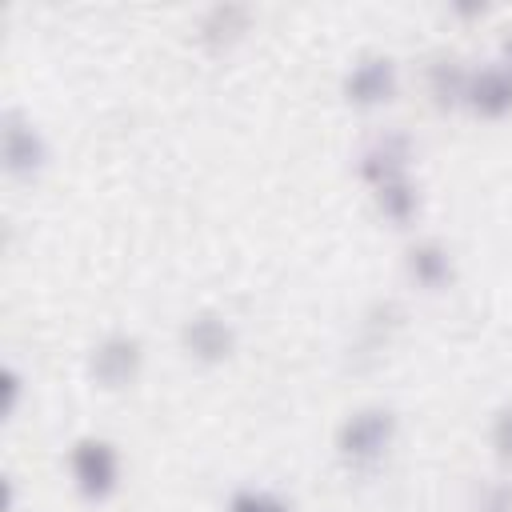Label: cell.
<instances>
[{"label": "cell", "instance_id": "ba28073f", "mask_svg": "<svg viewBox=\"0 0 512 512\" xmlns=\"http://www.w3.org/2000/svg\"><path fill=\"white\" fill-rule=\"evenodd\" d=\"M232 512H288V504L268 492H236Z\"/></svg>", "mask_w": 512, "mask_h": 512}, {"label": "cell", "instance_id": "7a4b0ae2", "mask_svg": "<svg viewBox=\"0 0 512 512\" xmlns=\"http://www.w3.org/2000/svg\"><path fill=\"white\" fill-rule=\"evenodd\" d=\"M388 432H392V416L388 412H360L344 424L340 432V448L344 456L352 460H372L384 444H388Z\"/></svg>", "mask_w": 512, "mask_h": 512}, {"label": "cell", "instance_id": "277c9868", "mask_svg": "<svg viewBox=\"0 0 512 512\" xmlns=\"http://www.w3.org/2000/svg\"><path fill=\"white\" fill-rule=\"evenodd\" d=\"M136 360H140L136 340L116 336V340H108V344L96 352V376L108 380V384H124V380L136 372Z\"/></svg>", "mask_w": 512, "mask_h": 512}, {"label": "cell", "instance_id": "9c48e42d", "mask_svg": "<svg viewBox=\"0 0 512 512\" xmlns=\"http://www.w3.org/2000/svg\"><path fill=\"white\" fill-rule=\"evenodd\" d=\"M412 268H416V276H420L424 284H440V276H444V256H440L436 248H420V252H412Z\"/></svg>", "mask_w": 512, "mask_h": 512}, {"label": "cell", "instance_id": "3957f363", "mask_svg": "<svg viewBox=\"0 0 512 512\" xmlns=\"http://www.w3.org/2000/svg\"><path fill=\"white\" fill-rule=\"evenodd\" d=\"M468 96H472V104H476L480 112H488V116L512 108V68H492V72L476 76V80L468 84Z\"/></svg>", "mask_w": 512, "mask_h": 512}, {"label": "cell", "instance_id": "52a82bcc", "mask_svg": "<svg viewBox=\"0 0 512 512\" xmlns=\"http://www.w3.org/2000/svg\"><path fill=\"white\" fill-rule=\"evenodd\" d=\"M4 156H8L12 168H32L36 156H40V144H36L32 132H24V128L12 124V128L4 132Z\"/></svg>", "mask_w": 512, "mask_h": 512}, {"label": "cell", "instance_id": "5b68a950", "mask_svg": "<svg viewBox=\"0 0 512 512\" xmlns=\"http://www.w3.org/2000/svg\"><path fill=\"white\" fill-rule=\"evenodd\" d=\"M388 88H392V64L388 60H368V64H360L356 72H352V80H348V92H352V100H384L388 96Z\"/></svg>", "mask_w": 512, "mask_h": 512}, {"label": "cell", "instance_id": "6da1fadb", "mask_svg": "<svg viewBox=\"0 0 512 512\" xmlns=\"http://www.w3.org/2000/svg\"><path fill=\"white\" fill-rule=\"evenodd\" d=\"M72 472L84 496L104 500L116 488V452L104 440H80L72 448Z\"/></svg>", "mask_w": 512, "mask_h": 512}, {"label": "cell", "instance_id": "30bf717a", "mask_svg": "<svg viewBox=\"0 0 512 512\" xmlns=\"http://www.w3.org/2000/svg\"><path fill=\"white\" fill-rule=\"evenodd\" d=\"M496 448H500V456H512V412H504L496 420Z\"/></svg>", "mask_w": 512, "mask_h": 512}, {"label": "cell", "instance_id": "8992f818", "mask_svg": "<svg viewBox=\"0 0 512 512\" xmlns=\"http://www.w3.org/2000/svg\"><path fill=\"white\" fill-rule=\"evenodd\" d=\"M184 340L200 356H224L228 352V328L220 320H192L184 328Z\"/></svg>", "mask_w": 512, "mask_h": 512}]
</instances>
